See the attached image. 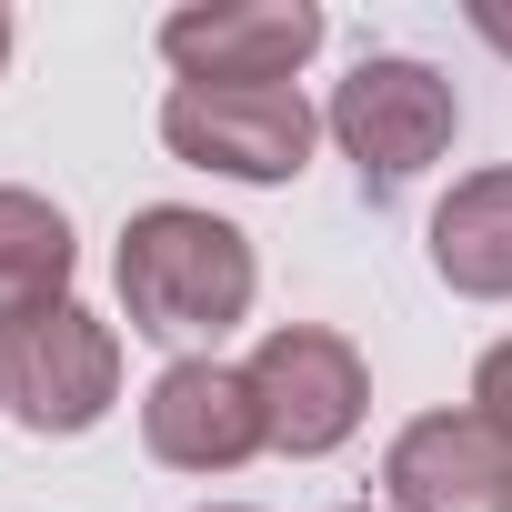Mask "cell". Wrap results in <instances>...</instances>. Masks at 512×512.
I'll return each instance as SVG.
<instances>
[{
	"mask_svg": "<svg viewBox=\"0 0 512 512\" xmlns=\"http://www.w3.org/2000/svg\"><path fill=\"white\" fill-rule=\"evenodd\" d=\"M111 282H121V322L141 342H171V362H181V352H211L221 332L251 322L262 262H251V231L241 221L191 211V201H141L121 221Z\"/></svg>",
	"mask_w": 512,
	"mask_h": 512,
	"instance_id": "obj_1",
	"label": "cell"
},
{
	"mask_svg": "<svg viewBox=\"0 0 512 512\" xmlns=\"http://www.w3.org/2000/svg\"><path fill=\"white\" fill-rule=\"evenodd\" d=\"M322 131L342 141V161H352V181H362L372 201H402V191L452 151L462 101H452V81H442L432 61H412V51H362L352 81H332Z\"/></svg>",
	"mask_w": 512,
	"mask_h": 512,
	"instance_id": "obj_2",
	"label": "cell"
},
{
	"mask_svg": "<svg viewBox=\"0 0 512 512\" xmlns=\"http://www.w3.org/2000/svg\"><path fill=\"white\" fill-rule=\"evenodd\" d=\"M0 402H11V422L41 432V442H71V432L111 422V402H121V332L101 312H81V302H51V312L11 322L0 332Z\"/></svg>",
	"mask_w": 512,
	"mask_h": 512,
	"instance_id": "obj_3",
	"label": "cell"
},
{
	"mask_svg": "<svg viewBox=\"0 0 512 512\" xmlns=\"http://www.w3.org/2000/svg\"><path fill=\"white\" fill-rule=\"evenodd\" d=\"M241 372H251V402H262V442L282 462L342 452L362 432V412H372V372L332 322H272Z\"/></svg>",
	"mask_w": 512,
	"mask_h": 512,
	"instance_id": "obj_4",
	"label": "cell"
},
{
	"mask_svg": "<svg viewBox=\"0 0 512 512\" xmlns=\"http://www.w3.org/2000/svg\"><path fill=\"white\" fill-rule=\"evenodd\" d=\"M322 41V0H191L161 21V61L191 91H302V61Z\"/></svg>",
	"mask_w": 512,
	"mask_h": 512,
	"instance_id": "obj_5",
	"label": "cell"
},
{
	"mask_svg": "<svg viewBox=\"0 0 512 512\" xmlns=\"http://www.w3.org/2000/svg\"><path fill=\"white\" fill-rule=\"evenodd\" d=\"M312 141H322V111L302 91H191V81L161 91V151L191 171L251 181V191L302 181Z\"/></svg>",
	"mask_w": 512,
	"mask_h": 512,
	"instance_id": "obj_6",
	"label": "cell"
},
{
	"mask_svg": "<svg viewBox=\"0 0 512 512\" xmlns=\"http://www.w3.org/2000/svg\"><path fill=\"white\" fill-rule=\"evenodd\" d=\"M141 452L161 472H241L251 452H272L262 442V402H251V372L221 362V352H181L151 372L141 392Z\"/></svg>",
	"mask_w": 512,
	"mask_h": 512,
	"instance_id": "obj_7",
	"label": "cell"
},
{
	"mask_svg": "<svg viewBox=\"0 0 512 512\" xmlns=\"http://www.w3.org/2000/svg\"><path fill=\"white\" fill-rule=\"evenodd\" d=\"M382 512H512V442L472 402L412 412L382 452Z\"/></svg>",
	"mask_w": 512,
	"mask_h": 512,
	"instance_id": "obj_8",
	"label": "cell"
},
{
	"mask_svg": "<svg viewBox=\"0 0 512 512\" xmlns=\"http://www.w3.org/2000/svg\"><path fill=\"white\" fill-rule=\"evenodd\" d=\"M432 272L462 302H512V161L462 171L432 211Z\"/></svg>",
	"mask_w": 512,
	"mask_h": 512,
	"instance_id": "obj_9",
	"label": "cell"
},
{
	"mask_svg": "<svg viewBox=\"0 0 512 512\" xmlns=\"http://www.w3.org/2000/svg\"><path fill=\"white\" fill-rule=\"evenodd\" d=\"M71 272H81V241H71V211L0 181V332L71 302Z\"/></svg>",
	"mask_w": 512,
	"mask_h": 512,
	"instance_id": "obj_10",
	"label": "cell"
},
{
	"mask_svg": "<svg viewBox=\"0 0 512 512\" xmlns=\"http://www.w3.org/2000/svg\"><path fill=\"white\" fill-rule=\"evenodd\" d=\"M472 412H482V422L512 442V342H492V352L472 362Z\"/></svg>",
	"mask_w": 512,
	"mask_h": 512,
	"instance_id": "obj_11",
	"label": "cell"
},
{
	"mask_svg": "<svg viewBox=\"0 0 512 512\" xmlns=\"http://www.w3.org/2000/svg\"><path fill=\"white\" fill-rule=\"evenodd\" d=\"M462 21H472V31H482V41H492V51L512 61V0H472V11H462Z\"/></svg>",
	"mask_w": 512,
	"mask_h": 512,
	"instance_id": "obj_12",
	"label": "cell"
},
{
	"mask_svg": "<svg viewBox=\"0 0 512 512\" xmlns=\"http://www.w3.org/2000/svg\"><path fill=\"white\" fill-rule=\"evenodd\" d=\"M11 41H21V31H11V11H0V71H11Z\"/></svg>",
	"mask_w": 512,
	"mask_h": 512,
	"instance_id": "obj_13",
	"label": "cell"
},
{
	"mask_svg": "<svg viewBox=\"0 0 512 512\" xmlns=\"http://www.w3.org/2000/svg\"><path fill=\"white\" fill-rule=\"evenodd\" d=\"M201 512H251V502H201Z\"/></svg>",
	"mask_w": 512,
	"mask_h": 512,
	"instance_id": "obj_14",
	"label": "cell"
},
{
	"mask_svg": "<svg viewBox=\"0 0 512 512\" xmlns=\"http://www.w3.org/2000/svg\"><path fill=\"white\" fill-rule=\"evenodd\" d=\"M352 512H372V502H352Z\"/></svg>",
	"mask_w": 512,
	"mask_h": 512,
	"instance_id": "obj_15",
	"label": "cell"
},
{
	"mask_svg": "<svg viewBox=\"0 0 512 512\" xmlns=\"http://www.w3.org/2000/svg\"><path fill=\"white\" fill-rule=\"evenodd\" d=\"M0 412H11V402H0Z\"/></svg>",
	"mask_w": 512,
	"mask_h": 512,
	"instance_id": "obj_16",
	"label": "cell"
}]
</instances>
